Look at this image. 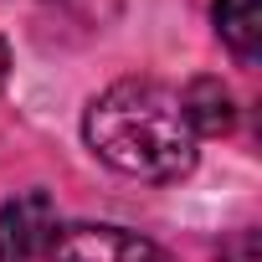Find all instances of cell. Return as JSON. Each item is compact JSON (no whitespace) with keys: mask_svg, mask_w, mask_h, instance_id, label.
Returning <instances> with one entry per match:
<instances>
[{"mask_svg":"<svg viewBox=\"0 0 262 262\" xmlns=\"http://www.w3.org/2000/svg\"><path fill=\"white\" fill-rule=\"evenodd\" d=\"M57 236V206L47 190H21L0 206V262H36Z\"/></svg>","mask_w":262,"mask_h":262,"instance_id":"cell-3","label":"cell"},{"mask_svg":"<svg viewBox=\"0 0 262 262\" xmlns=\"http://www.w3.org/2000/svg\"><path fill=\"white\" fill-rule=\"evenodd\" d=\"M221 257H226V262H257V236H252V231H236V242L221 247Z\"/></svg>","mask_w":262,"mask_h":262,"instance_id":"cell-6","label":"cell"},{"mask_svg":"<svg viewBox=\"0 0 262 262\" xmlns=\"http://www.w3.org/2000/svg\"><path fill=\"white\" fill-rule=\"evenodd\" d=\"M180 108H185V118H190V128H195V139H201V134L221 139V134H231V123H236V103H231V93L221 88V77H195V82L180 93Z\"/></svg>","mask_w":262,"mask_h":262,"instance_id":"cell-4","label":"cell"},{"mask_svg":"<svg viewBox=\"0 0 262 262\" xmlns=\"http://www.w3.org/2000/svg\"><path fill=\"white\" fill-rule=\"evenodd\" d=\"M82 134L103 165L134 180H180L195 165V128L180 93L149 77H123L93 98Z\"/></svg>","mask_w":262,"mask_h":262,"instance_id":"cell-1","label":"cell"},{"mask_svg":"<svg viewBox=\"0 0 262 262\" xmlns=\"http://www.w3.org/2000/svg\"><path fill=\"white\" fill-rule=\"evenodd\" d=\"M6 67H11V47H6V36H0V82H6Z\"/></svg>","mask_w":262,"mask_h":262,"instance_id":"cell-7","label":"cell"},{"mask_svg":"<svg viewBox=\"0 0 262 262\" xmlns=\"http://www.w3.org/2000/svg\"><path fill=\"white\" fill-rule=\"evenodd\" d=\"M216 31L236 52V62L262 57V0H216Z\"/></svg>","mask_w":262,"mask_h":262,"instance_id":"cell-5","label":"cell"},{"mask_svg":"<svg viewBox=\"0 0 262 262\" xmlns=\"http://www.w3.org/2000/svg\"><path fill=\"white\" fill-rule=\"evenodd\" d=\"M52 262H170L165 247H155L149 236L128 231V226H103V221H77V226H57Z\"/></svg>","mask_w":262,"mask_h":262,"instance_id":"cell-2","label":"cell"}]
</instances>
